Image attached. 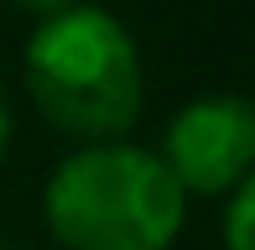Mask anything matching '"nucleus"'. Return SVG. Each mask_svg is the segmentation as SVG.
Returning <instances> with one entry per match:
<instances>
[{
	"label": "nucleus",
	"mask_w": 255,
	"mask_h": 250,
	"mask_svg": "<svg viewBox=\"0 0 255 250\" xmlns=\"http://www.w3.org/2000/svg\"><path fill=\"white\" fill-rule=\"evenodd\" d=\"M26 89L63 135L84 146L120 141L146 105V68L130 26L104 5H68L42 16L26 42Z\"/></svg>",
	"instance_id": "nucleus-1"
},
{
	"label": "nucleus",
	"mask_w": 255,
	"mask_h": 250,
	"mask_svg": "<svg viewBox=\"0 0 255 250\" xmlns=\"http://www.w3.org/2000/svg\"><path fill=\"white\" fill-rule=\"evenodd\" d=\"M42 219L63 250H172L188 198L156 151L94 141L52 167Z\"/></svg>",
	"instance_id": "nucleus-2"
},
{
	"label": "nucleus",
	"mask_w": 255,
	"mask_h": 250,
	"mask_svg": "<svg viewBox=\"0 0 255 250\" xmlns=\"http://www.w3.org/2000/svg\"><path fill=\"white\" fill-rule=\"evenodd\" d=\"M161 167L182 198H229L255 167V105L245 94H203L172 115L161 135Z\"/></svg>",
	"instance_id": "nucleus-3"
},
{
	"label": "nucleus",
	"mask_w": 255,
	"mask_h": 250,
	"mask_svg": "<svg viewBox=\"0 0 255 250\" xmlns=\"http://www.w3.org/2000/svg\"><path fill=\"white\" fill-rule=\"evenodd\" d=\"M250 209H255V177L229 193V209H224V250H255L250 245Z\"/></svg>",
	"instance_id": "nucleus-4"
},
{
	"label": "nucleus",
	"mask_w": 255,
	"mask_h": 250,
	"mask_svg": "<svg viewBox=\"0 0 255 250\" xmlns=\"http://www.w3.org/2000/svg\"><path fill=\"white\" fill-rule=\"evenodd\" d=\"M10 130H16V120H10V99H5V89H0V162H5V151H10Z\"/></svg>",
	"instance_id": "nucleus-5"
},
{
	"label": "nucleus",
	"mask_w": 255,
	"mask_h": 250,
	"mask_svg": "<svg viewBox=\"0 0 255 250\" xmlns=\"http://www.w3.org/2000/svg\"><path fill=\"white\" fill-rule=\"evenodd\" d=\"M21 10H37V16H57V10H68V5H78V0H16Z\"/></svg>",
	"instance_id": "nucleus-6"
},
{
	"label": "nucleus",
	"mask_w": 255,
	"mask_h": 250,
	"mask_svg": "<svg viewBox=\"0 0 255 250\" xmlns=\"http://www.w3.org/2000/svg\"><path fill=\"white\" fill-rule=\"evenodd\" d=\"M0 250H10V245H0Z\"/></svg>",
	"instance_id": "nucleus-7"
}]
</instances>
